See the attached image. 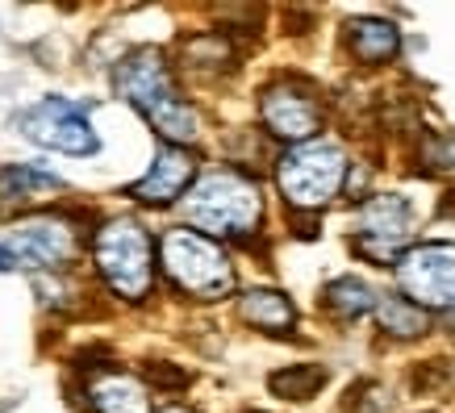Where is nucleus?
I'll list each match as a JSON object with an SVG mask.
<instances>
[{"instance_id":"f257e3e1","label":"nucleus","mask_w":455,"mask_h":413,"mask_svg":"<svg viewBox=\"0 0 455 413\" xmlns=\"http://www.w3.org/2000/svg\"><path fill=\"white\" fill-rule=\"evenodd\" d=\"M113 88H117V97H125L159 130V138L167 147H188V142L201 138V117H196V109L188 100L180 97L164 51L142 46L130 59H122L117 71H113Z\"/></svg>"},{"instance_id":"f03ea898","label":"nucleus","mask_w":455,"mask_h":413,"mask_svg":"<svg viewBox=\"0 0 455 413\" xmlns=\"http://www.w3.org/2000/svg\"><path fill=\"white\" fill-rule=\"evenodd\" d=\"M184 218L196 226V234L205 238H247L259 230L263 221V193L247 171L218 167L193 179V188L184 193Z\"/></svg>"},{"instance_id":"7ed1b4c3","label":"nucleus","mask_w":455,"mask_h":413,"mask_svg":"<svg viewBox=\"0 0 455 413\" xmlns=\"http://www.w3.org/2000/svg\"><path fill=\"white\" fill-rule=\"evenodd\" d=\"M92 263L122 301H147L155 284V250L147 226L134 218H109L92 238Z\"/></svg>"},{"instance_id":"20e7f679","label":"nucleus","mask_w":455,"mask_h":413,"mask_svg":"<svg viewBox=\"0 0 455 413\" xmlns=\"http://www.w3.org/2000/svg\"><path fill=\"white\" fill-rule=\"evenodd\" d=\"M159 263L167 280L193 301H221L235 292V263L213 238L196 230H167L159 242Z\"/></svg>"},{"instance_id":"39448f33","label":"nucleus","mask_w":455,"mask_h":413,"mask_svg":"<svg viewBox=\"0 0 455 413\" xmlns=\"http://www.w3.org/2000/svg\"><path fill=\"white\" fill-rule=\"evenodd\" d=\"M347 179V155L334 142H297L276 159V184L292 209L331 205Z\"/></svg>"},{"instance_id":"423d86ee","label":"nucleus","mask_w":455,"mask_h":413,"mask_svg":"<svg viewBox=\"0 0 455 413\" xmlns=\"http://www.w3.org/2000/svg\"><path fill=\"white\" fill-rule=\"evenodd\" d=\"M397 284L405 289V301L418 309H455V247L422 242L401 250Z\"/></svg>"},{"instance_id":"0eeeda50","label":"nucleus","mask_w":455,"mask_h":413,"mask_svg":"<svg viewBox=\"0 0 455 413\" xmlns=\"http://www.w3.org/2000/svg\"><path fill=\"white\" fill-rule=\"evenodd\" d=\"M21 134H26L29 142L46 147V151L76 155V159L97 155V147H100V138H97V130H92V122H88V113L63 97H46L29 113H21Z\"/></svg>"},{"instance_id":"6e6552de","label":"nucleus","mask_w":455,"mask_h":413,"mask_svg":"<svg viewBox=\"0 0 455 413\" xmlns=\"http://www.w3.org/2000/svg\"><path fill=\"white\" fill-rule=\"evenodd\" d=\"M259 117L267 125V134L284 138V142H314V134L322 130V105L317 97L297 80H276L263 88Z\"/></svg>"},{"instance_id":"1a4fd4ad","label":"nucleus","mask_w":455,"mask_h":413,"mask_svg":"<svg viewBox=\"0 0 455 413\" xmlns=\"http://www.w3.org/2000/svg\"><path fill=\"white\" fill-rule=\"evenodd\" d=\"M80 250V234L68 218L59 213H38V218H26L9 238V255L13 263H26V267H68Z\"/></svg>"},{"instance_id":"9d476101","label":"nucleus","mask_w":455,"mask_h":413,"mask_svg":"<svg viewBox=\"0 0 455 413\" xmlns=\"http://www.w3.org/2000/svg\"><path fill=\"white\" fill-rule=\"evenodd\" d=\"M410 238V205L397 193L368 196L359 205V234L355 250L368 259H401V247Z\"/></svg>"},{"instance_id":"9b49d317","label":"nucleus","mask_w":455,"mask_h":413,"mask_svg":"<svg viewBox=\"0 0 455 413\" xmlns=\"http://www.w3.org/2000/svg\"><path fill=\"white\" fill-rule=\"evenodd\" d=\"M193 179H196V155L164 142V147L155 151L151 171L142 179H134V184L125 188V196H130V201H142V205H172V201H180V196L193 188Z\"/></svg>"},{"instance_id":"f8f14e48","label":"nucleus","mask_w":455,"mask_h":413,"mask_svg":"<svg viewBox=\"0 0 455 413\" xmlns=\"http://www.w3.org/2000/svg\"><path fill=\"white\" fill-rule=\"evenodd\" d=\"M88 405L97 413H151V388L130 372H100L88 385Z\"/></svg>"},{"instance_id":"ddd939ff","label":"nucleus","mask_w":455,"mask_h":413,"mask_svg":"<svg viewBox=\"0 0 455 413\" xmlns=\"http://www.w3.org/2000/svg\"><path fill=\"white\" fill-rule=\"evenodd\" d=\"M59 188H63L59 176L42 171V167H29V163L4 167V171H0V218L38 205V201H46V196L59 193Z\"/></svg>"},{"instance_id":"4468645a","label":"nucleus","mask_w":455,"mask_h":413,"mask_svg":"<svg viewBox=\"0 0 455 413\" xmlns=\"http://www.w3.org/2000/svg\"><path fill=\"white\" fill-rule=\"evenodd\" d=\"M238 317L255 326L263 334H289L297 326V309L284 292H272V289H251L243 292V301H238Z\"/></svg>"},{"instance_id":"2eb2a0df","label":"nucleus","mask_w":455,"mask_h":413,"mask_svg":"<svg viewBox=\"0 0 455 413\" xmlns=\"http://www.w3.org/2000/svg\"><path fill=\"white\" fill-rule=\"evenodd\" d=\"M347 46H351V55H355L359 63L376 68V63H388V59L397 55L401 34H397L393 21H380V17H359V21L347 26Z\"/></svg>"},{"instance_id":"dca6fc26","label":"nucleus","mask_w":455,"mask_h":413,"mask_svg":"<svg viewBox=\"0 0 455 413\" xmlns=\"http://www.w3.org/2000/svg\"><path fill=\"white\" fill-rule=\"evenodd\" d=\"M372 305H376L372 289H368L359 275H343V280H334L331 289H326V309H331L334 317H343V322L363 317Z\"/></svg>"},{"instance_id":"f3484780","label":"nucleus","mask_w":455,"mask_h":413,"mask_svg":"<svg viewBox=\"0 0 455 413\" xmlns=\"http://www.w3.org/2000/svg\"><path fill=\"white\" fill-rule=\"evenodd\" d=\"M376 317H380V326H385L388 334H397V338H414V334L427 330V317H422V309L418 305H410L405 297H380L376 301Z\"/></svg>"},{"instance_id":"a211bd4d","label":"nucleus","mask_w":455,"mask_h":413,"mask_svg":"<svg viewBox=\"0 0 455 413\" xmlns=\"http://www.w3.org/2000/svg\"><path fill=\"white\" fill-rule=\"evenodd\" d=\"M322 380H326V372L314 368V363H305V368H284V372L272 376V393H280V397H289V401H309L317 388H322Z\"/></svg>"},{"instance_id":"6ab92c4d","label":"nucleus","mask_w":455,"mask_h":413,"mask_svg":"<svg viewBox=\"0 0 455 413\" xmlns=\"http://www.w3.org/2000/svg\"><path fill=\"white\" fill-rule=\"evenodd\" d=\"M13 267H17V263H13V255H9V250L0 247V272H13Z\"/></svg>"},{"instance_id":"aec40b11","label":"nucleus","mask_w":455,"mask_h":413,"mask_svg":"<svg viewBox=\"0 0 455 413\" xmlns=\"http://www.w3.org/2000/svg\"><path fill=\"white\" fill-rule=\"evenodd\" d=\"M159 413H193V409H184V405H167V409H159Z\"/></svg>"}]
</instances>
